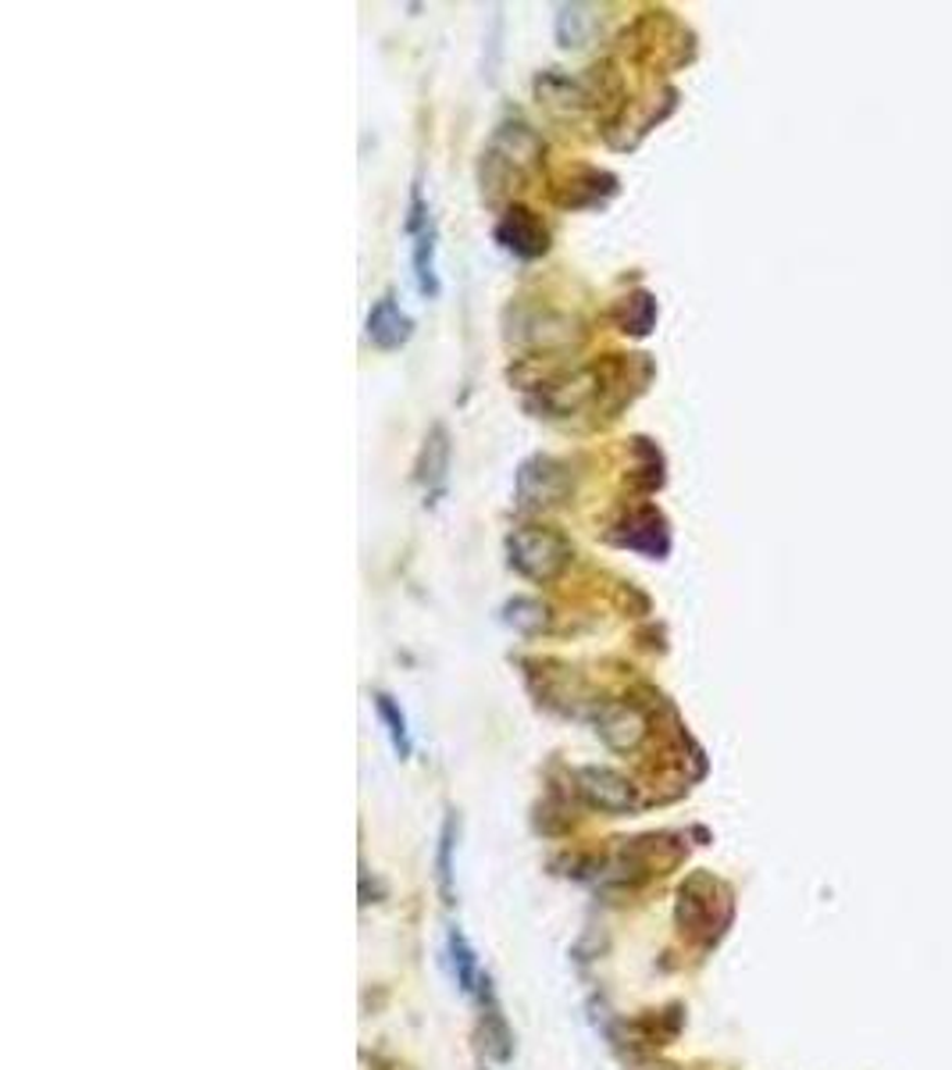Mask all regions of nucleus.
I'll return each mask as SVG.
<instances>
[{"instance_id":"obj_1","label":"nucleus","mask_w":952,"mask_h":1070,"mask_svg":"<svg viewBox=\"0 0 952 1070\" xmlns=\"http://www.w3.org/2000/svg\"><path fill=\"white\" fill-rule=\"evenodd\" d=\"M542 154H546V143L542 136L525 122H504L489 147L482 151V165H479V182H482V196L489 204H496L499 196L518 190L521 182H528L542 168Z\"/></svg>"},{"instance_id":"obj_2","label":"nucleus","mask_w":952,"mask_h":1070,"mask_svg":"<svg viewBox=\"0 0 952 1070\" xmlns=\"http://www.w3.org/2000/svg\"><path fill=\"white\" fill-rule=\"evenodd\" d=\"M575 550L571 543L542 525H521L507 536V561L518 575L532 578V582H553L567 564H571Z\"/></svg>"},{"instance_id":"obj_3","label":"nucleus","mask_w":952,"mask_h":1070,"mask_svg":"<svg viewBox=\"0 0 952 1070\" xmlns=\"http://www.w3.org/2000/svg\"><path fill=\"white\" fill-rule=\"evenodd\" d=\"M728 914H732L728 892H724V885L718 878H710V875L685 878V885L678 889L674 921H678V928L689 935V939L713 942L724 931V924H728Z\"/></svg>"},{"instance_id":"obj_4","label":"nucleus","mask_w":952,"mask_h":1070,"mask_svg":"<svg viewBox=\"0 0 952 1070\" xmlns=\"http://www.w3.org/2000/svg\"><path fill=\"white\" fill-rule=\"evenodd\" d=\"M571 493H575L571 465H564V460L546 457V454L528 457L518 468V479H514V500H518L521 510L561 507Z\"/></svg>"},{"instance_id":"obj_5","label":"nucleus","mask_w":952,"mask_h":1070,"mask_svg":"<svg viewBox=\"0 0 952 1070\" xmlns=\"http://www.w3.org/2000/svg\"><path fill=\"white\" fill-rule=\"evenodd\" d=\"M575 792L589 803V807L614 814V817L639 810V803H642L639 789H635L625 774L614 768H596V764L575 771Z\"/></svg>"},{"instance_id":"obj_6","label":"nucleus","mask_w":952,"mask_h":1070,"mask_svg":"<svg viewBox=\"0 0 952 1070\" xmlns=\"http://www.w3.org/2000/svg\"><path fill=\"white\" fill-rule=\"evenodd\" d=\"M496 243L518 261H539L550 250V229L532 207L514 204L496 221Z\"/></svg>"},{"instance_id":"obj_7","label":"nucleus","mask_w":952,"mask_h":1070,"mask_svg":"<svg viewBox=\"0 0 952 1070\" xmlns=\"http://www.w3.org/2000/svg\"><path fill=\"white\" fill-rule=\"evenodd\" d=\"M611 543L635 550V553H646V557H667L671 550V536H667V521L664 514L653 510V507H639V510H628L611 528Z\"/></svg>"},{"instance_id":"obj_8","label":"nucleus","mask_w":952,"mask_h":1070,"mask_svg":"<svg viewBox=\"0 0 952 1070\" xmlns=\"http://www.w3.org/2000/svg\"><path fill=\"white\" fill-rule=\"evenodd\" d=\"M553 196H557L561 207H603L611 196H617V176L603 168H592V165H575L564 171V179L553 187Z\"/></svg>"},{"instance_id":"obj_9","label":"nucleus","mask_w":952,"mask_h":1070,"mask_svg":"<svg viewBox=\"0 0 952 1070\" xmlns=\"http://www.w3.org/2000/svg\"><path fill=\"white\" fill-rule=\"evenodd\" d=\"M596 735L617 753H635L646 743V735H650V721H646V713L635 704L611 699V704H603L596 710Z\"/></svg>"},{"instance_id":"obj_10","label":"nucleus","mask_w":952,"mask_h":1070,"mask_svg":"<svg viewBox=\"0 0 952 1070\" xmlns=\"http://www.w3.org/2000/svg\"><path fill=\"white\" fill-rule=\"evenodd\" d=\"M581 336V328L575 318L557 311H521L514 318L510 328V339L525 342V347H542V350H553V347H564V342H575Z\"/></svg>"},{"instance_id":"obj_11","label":"nucleus","mask_w":952,"mask_h":1070,"mask_svg":"<svg viewBox=\"0 0 952 1070\" xmlns=\"http://www.w3.org/2000/svg\"><path fill=\"white\" fill-rule=\"evenodd\" d=\"M364 336L378 350H400L403 342L414 336V318L396 303L393 293H386L382 300L372 303V311H367Z\"/></svg>"},{"instance_id":"obj_12","label":"nucleus","mask_w":952,"mask_h":1070,"mask_svg":"<svg viewBox=\"0 0 952 1070\" xmlns=\"http://www.w3.org/2000/svg\"><path fill=\"white\" fill-rule=\"evenodd\" d=\"M449 432L443 421H435L432 432L425 435V446H421L418 457V482L425 485L429 496H439L446 489V474H449Z\"/></svg>"},{"instance_id":"obj_13","label":"nucleus","mask_w":952,"mask_h":1070,"mask_svg":"<svg viewBox=\"0 0 952 1070\" xmlns=\"http://www.w3.org/2000/svg\"><path fill=\"white\" fill-rule=\"evenodd\" d=\"M479 996H482L479 1042H482V1049H485L489 1060L507 1063L510 1056H514V1035H510V1027H507V1021H504V1013H499V1007H496V996H493V988H489V977L482 982Z\"/></svg>"},{"instance_id":"obj_14","label":"nucleus","mask_w":952,"mask_h":1070,"mask_svg":"<svg viewBox=\"0 0 952 1070\" xmlns=\"http://www.w3.org/2000/svg\"><path fill=\"white\" fill-rule=\"evenodd\" d=\"M446 957H449V971H454V982L465 996H474L482 988V967H479V957H474L471 942L465 939V931L449 928L446 935Z\"/></svg>"},{"instance_id":"obj_15","label":"nucleus","mask_w":952,"mask_h":1070,"mask_svg":"<svg viewBox=\"0 0 952 1070\" xmlns=\"http://www.w3.org/2000/svg\"><path fill=\"white\" fill-rule=\"evenodd\" d=\"M592 33H596V15H592L589 4H564L557 11V22H553V36L564 50H578L586 47Z\"/></svg>"},{"instance_id":"obj_16","label":"nucleus","mask_w":952,"mask_h":1070,"mask_svg":"<svg viewBox=\"0 0 952 1070\" xmlns=\"http://www.w3.org/2000/svg\"><path fill=\"white\" fill-rule=\"evenodd\" d=\"M614 322L620 333L628 336H646L656 322V300L650 293H628L617 300L614 308Z\"/></svg>"},{"instance_id":"obj_17","label":"nucleus","mask_w":952,"mask_h":1070,"mask_svg":"<svg viewBox=\"0 0 952 1070\" xmlns=\"http://www.w3.org/2000/svg\"><path fill=\"white\" fill-rule=\"evenodd\" d=\"M504 621H507L510 628L525 632V636H539V632H546L553 625V614H550V606L542 603V600L518 597V600H510L504 606Z\"/></svg>"},{"instance_id":"obj_18","label":"nucleus","mask_w":952,"mask_h":1070,"mask_svg":"<svg viewBox=\"0 0 952 1070\" xmlns=\"http://www.w3.org/2000/svg\"><path fill=\"white\" fill-rule=\"evenodd\" d=\"M414 279L421 297H439V275H435V226L421 229L414 236Z\"/></svg>"},{"instance_id":"obj_19","label":"nucleus","mask_w":952,"mask_h":1070,"mask_svg":"<svg viewBox=\"0 0 952 1070\" xmlns=\"http://www.w3.org/2000/svg\"><path fill=\"white\" fill-rule=\"evenodd\" d=\"M454 845H457V814H449L439 831V850H435V881H439L443 903H454Z\"/></svg>"},{"instance_id":"obj_20","label":"nucleus","mask_w":952,"mask_h":1070,"mask_svg":"<svg viewBox=\"0 0 952 1070\" xmlns=\"http://www.w3.org/2000/svg\"><path fill=\"white\" fill-rule=\"evenodd\" d=\"M375 710H378V721L386 724V735L396 749V757L407 760L411 757V732H407V718H403L400 704H396L389 693H375Z\"/></svg>"}]
</instances>
